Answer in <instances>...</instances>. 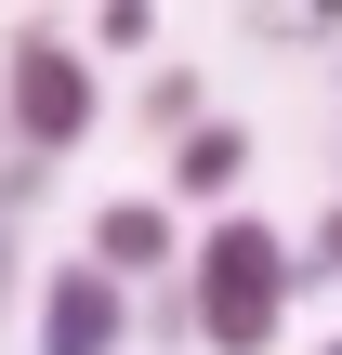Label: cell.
<instances>
[{"instance_id":"1","label":"cell","mask_w":342,"mask_h":355,"mask_svg":"<svg viewBox=\"0 0 342 355\" xmlns=\"http://www.w3.org/2000/svg\"><path fill=\"white\" fill-rule=\"evenodd\" d=\"M290 290H303V250H290L264 211L198 224V250H185V316H198V343H211V355H277Z\"/></svg>"},{"instance_id":"2","label":"cell","mask_w":342,"mask_h":355,"mask_svg":"<svg viewBox=\"0 0 342 355\" xmlns=\"http://www.w3.org/2000/svg\"><path fill=\"white\" fill-rule=\"evenodd\" d=\"M92 119H105L92 40H66V26H13V40H0V132L53 171L66 145H92Z\"/></svg>"},{"instance_id":"3","label":"cell","mask_w":342,"mask_h":355,"mask_svg":"<svg viewBox=\"0 0 342 355\" xmlns=\"http://www.w3.org/2000/svg\"><path fill=\"white\" fill-rule=\"evenodd\" d=\"M132 316H145V303H132L92 250L40 277V355H119V343H132Z\"/></svg>"},{"instance_id":"4","label":"cell","mask_w":342,"mask_h":355,"mask_svg":"<svg viewBox=\"0 0 342 355\" xmlns=\"http://www.w3.org/2000/svg\"><path fill=\"white\" fill-rule=\"evenodd\" d=\"M185 250H198V237L171 224V198H105V211H92V263H105L119 290H132V277H171Z\"/></svg>"},{"instance_id":"5","label":"cell","mask_w":342,"mask_h":355,"mask_svg":"<svg viewBox=\"0 0 342 355\" xmlns=\"http://www.w3.org/2000/svg\"><path fill=\"white\" fill-rule=\"evenodd\" d=\"M250 184V119H198L185 145H171V198H198V211H224Z\"/></svg>"},{"instance_id":"6","label":"cell","mask_w":342,"mask_h":355,"mask_svg":"<svg viewBox=\"0 0 342 355\" xmlns=\"http://www.w3.org/2000/svg\"><path fill=\"white\" fill-rule=\"evenodd\" d=\"M132 119H145V132H171V145H185V132H198V119H211V105H198V66H158V79H145V92H132Z\"/></svg>"},{"instance_id":"7","label":"cell","mask_w":342,"mask_h":355,"mask_svg":"<svg viewBox=\"0 0 342 355\" xmlns=\"http://www.w3.org/2000/svg\"><path fill=\"white\" fill-rule=\"evenodd\" d=\"M145 40H158L145 0H105V13H92V53H145Z\"/></svg>"},{"instance_id":"8","label":"cell","mask_w":342,"mask_h":355,"mask_svg":"<svg viewBox=\"0 0 342 355\" xmlns=\"http://www.w3.org/2000/svg\"><path fill=\"white\" fill-rule=\"evenodd\" d=\"M13 211H40V158H26V145L0 132V224H13Z\"/></svg>"},{"instance_id":"9","label":"cell","mask_w":342,"mask_h":355,"mask_svg":"<svg viewBox=\"0 0 342 355\" xmlns=\"http://www.w3.org/2000/svg\"><path fill=\"white\" fill-rule=\"evenodd\" d=\"M303 277H330V290H342V198L316 211V237H303Z\"/></svg>"},{"instance_id":"10","label":"cell","mask_w":342,"mask_h":355,"mask_svg":"<svg viewBox=\"0 0 342 355\" xmlns=\"http://www.w3.org/2000/svg\"><path fill=\"white\" fill-rule=\"evenodd\" d=\"M13 290H26V250H13V224H0V303H13Z\"/></svg>"},{"instance_id":"11","label":"cell","mask_w":342,"mask_h":355,"mask_svg":"<svg viewBox=\"0 0 342 355\" xmlns=\"http://www.w3.org/2000/svg\"><path fill=\"white\" fill-rule=\"evenodd\" d=\"M316 355H342V329H330V343H316Z\"/></svg>"}]
</instances>
